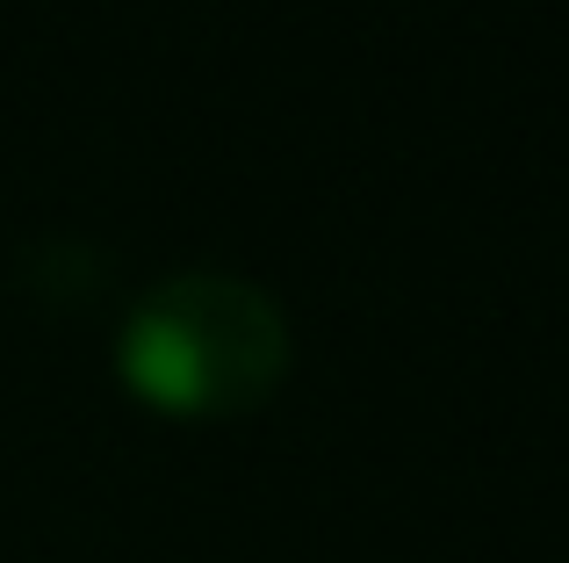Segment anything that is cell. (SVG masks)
I'll use <instances>...</instances> for the list:
<instances>
[{
    "label": "cell",
    "mask_w": 569,
    "mask_h": 563,
    "mask_svg": "<svg viewBox=\"0 0 569 563\" xmlns=\"http://www.w3.org/2000/svg\"><path fill=\"white\" fill-rule=\"evenodd\" d=\"M116 368L167 419H246L289 383V318L260 282L188 268L130 304Z\"/></svg>",
    "instance_id": "cell-1"
}]
</instances>
